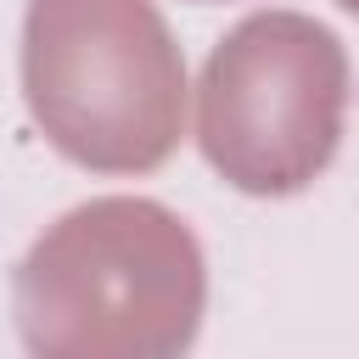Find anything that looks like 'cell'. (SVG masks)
Returning a JSON list of instances; mask_svg holds the SVG:
<instances>
[{
  "instance_id": "277c9868",
  "label": "cell",
  "mask_w": 359,
  "mask_h": 359,
  "mask_svg": "<svg viewBox=\"0 0 359 359\" xmlns=\"http://www.w3.org/2000/svg\"><path fill=\"white\" fill-rule=\"evenodd\" d=\"M337 6H348V11H353V17H359V0H337Z\"/></svg>"
},
{
  "instance_id": "7a4b0ae2",
  "label": "cell",
  "mask_w": 359,
  "mask_h": 359,
  "mask_svg": "<svg viewBox=\"0 0 359 359\" xmlns=\"http://www.w3.org/2000/svg\"><path fill=\"white\" fill-rule=\"evenodd\" d=\"M22 101L90 174H151L185 135V56L151 0H28Z\"/></svg>"
},
{
  "instance_id": "6da1fadb",
  "label": "cell",
  "mask_w": 359,
  "mask_h": 359,
  "mask_svg": "<svg viewBox=\"0 0 359 359\" xmlns=\"http://www.w3.org/2000/svg\"><path fill=\"white\" fill-rule=\"evenodd\" d=\"M11 303L39 359H174L196 342L208 264L174 208L95 196L45 224L17 264Z\"/></svg>"
},
{
  "instance_id": "3957f363",
  "label": "cell",
  "mask_w": 359,
  "mask_h": 359,
  "mask_svg": "<svg viewBox=\"0 0 359 359\" xmlns=\"http://www.w3.org/2000/svg\"><path fill=\"white\" fill-rule=\"evenodd\" d=\"M342 118L348 50L303 11H252L202 62L196 146L247 196L314 185L342 146Z\"/></svg>"
}]
</instances>
